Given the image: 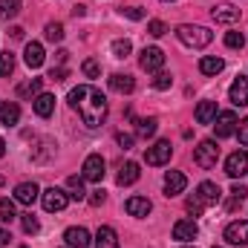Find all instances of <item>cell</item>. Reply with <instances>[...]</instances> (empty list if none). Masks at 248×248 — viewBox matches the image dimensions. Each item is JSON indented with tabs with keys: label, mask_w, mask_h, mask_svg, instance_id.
<instances>
[{
	"label": "cell",
	"mask_w": 248,
	"mask_h": 248,
	"mask_svg": "<svg viewBox=\"0 0 248 248\" xmlns=\"http://www.w3.org/2000/svg\"><path fill=\"white\" fill-rule=\"evenodd\" d=\"M66 101H69V107L81 116V122L87 124L90 130H95V127H101V124L107 122L110 104H107V95H104L98 87H93V84H81V87L69 90Z\"/></svg>",
	"instance_id": "6da1fadb"
},
{
	"label": "cell",
	"mask_w": 248,
	"mask_h": 248,
	"mask_svg": "<svg viewBox=\"0 0 248 248\" xmlns=\"http://www.w3.org/2000/svg\"><path fill=\"white\" fill-rule=\"evenodd\" d=\"M219 199H222V190H219L217 182H199L196 190H193V196L187 199V211H190L193 217H199L208 205H217Z\"/></svg>",
	"instance_id": "7a4b0ae2"
},
{
	"label": "cell",
	"mask_w": 248,
	"mask_h": 248,
	"mask_svg": "<svg viewBox=\"0 0 248 248\" xmlns=\"http://www.w3.org/2000/svg\"><path fill=\"white\" fill-rule=\"evenodd\" d=\"M176 38L190 46V49H205L211 41H214V32L211 29H205V26H193V23H182V26H176Z\"/></svg>",
	"instance_id": "3957f363"
},
{
	"label": "cell",
	"mask_w": 248,
	"mask_h": 248,
	"mask_svg": "<svg viewBox=\"0 0 248 248\" xmlns=\"http://www.w3.org/2000/svg\"><path fill=\"white\" fill-rule=\"evenodd\" d=\"M193 162H196L202 170L217 168V162H219V144H217V139H202V141L193 147Z\"/></svg>",
	"instance_id": "277c9868"
},
{
	"label": "cell",
	"mask_w": 248,
	"mask_h": 248,
	"mask_svg": "<svg viewBox=\"0 0 248 248\" xmlns=\"http://www.w3.org/2000/svg\"><path fill=\"white\" fill-rule=\"evenodd\" d=\"M170 156H173V144H170L168 139H159L153 147H147L144 162H147L150 168H162V165H168V162H170Z\"/></svg>",
	"instance_id": "5b68a950"
},
{
	"label": "cell",
	"mask_w": 248,
	"mask_h": 248,
	"mask_svg": "<svg viewBox=\"0 0 248 248\" xmlns=\"http://www.w3.org/2000/svg\"><path fill=\"white\" fill-rule=\"evenodd\" d=\"M104 168H107L104 156H101V153H90V156L84 159V168H81L84 182H101V179H104V173H107Z\"/></svg>",
	"instance_id": "8992f818"
},
{
	"label": "cell",
	"mask_w": 248,
	"mask_h": 248,
	"mask_svg": "<svg viewBox=\"0 0 248 248\" xmlns=\"http://www.w3.org/2000/svg\"><path fill=\"white\" fill-rule=\"evenodd\" d=\"M41 202H44V211L55 214L69 205V193L63 187H46V190H41Z\"/></svg>",
	"instance_id": "52a82bcc"
},
{
	"label": "cell",
	"mask_w": 248,
	"mask_h": 248,
	"mask_svg": "<svg viewBox=\"0 0 248 248\" xmlns=\"http://www.w3.org/2000/svg\"><path fill=\"white\" fill-rule=\"evenodd\" d=\"M237 113L234 110H225V113H217V119H214V133H217V139H231V136H237Z\"/></svg>",
	"instance_id": "ba28073f"
},
{
	"label": "cell",
	"mask_w": 248,
	"mask_h": 248,
	"mask_svg": "<svg viewBox=\"0 0 248 248\" xmlns=\"http://www.w3.org/2000/svg\"><path fill=\"white\" fill-rule=\"evenodd\" d=\"M225 173L231 179H243L248 173V150H234L228 159H225Z\"/></svg>",
	"instance_id": "9c48e42d"
},
{
	"label": "cell",
	"mask_w": 248,
	"mask_h": 248,
	"mask_svg": "<svg viewBox=\"0 0 248 248\" xmlns=\"http://www.w3.org/2000/svg\"><path fill=\"white\" fill-rule=\"evenodd\" d=\"M139 66L144 72H159L165 66V52L159 46H144L141 49V58H139Z\"/></svg>",
	"instance_id": "30bf717a"
},
{
	"label": "cell",
	"mask_w": 248,
	"mask_h": 248,
	"mask_svg": "<svg viewBox=\"0 0 248 248\" xmlns=\"http://www.w3.org/2000/svg\"><path fill=\"white\" fill-rule=\"evenodd\" d=\"M225 240L231 246H248V219H237L225 225Z\"/></svg>",
	"instance_id": "8fae6325"
},
{
	"label": "cell",
	"mask_w": 248,
	"mask_h": 248,
	"mask_svg": "<svg viewBox=\"0 0 248 248\" xmlns=\"http://www.w3.org/2000/svg\"><path fill=\"white\" fill-rule=\"evenodd\" d=\"M124 211H127L130 217H139V219H144V217L153 211V202H150L147 196H130V199L124 202Z\"/></svg>",
	"instance_id": "7c38bea8"
},
{
	"label": "cell",
	"mask_w": 248,
	"mask_h": 248,
	"mask_svg": "<svg viewBox=\"0 0 248 248\" xmlns=\"http://www.w3.org/2000/svg\"><path fill=\"white\" fill-rule=\"evenodd\" d=\"M63 240H66V246L69 248H90V231L87 228H81V225H72V228H66L63 231Z\"/></svg>",
	"instance_id": "4fadbf2b"
},
{
	"label": "cell",
	"mask_w": 248,
	"mask_h": 248,
	"mask_svg": "<svg viewBox=\"0 0 248 248\" xmlns=\"http://www.w3.org/2000/svg\"><path fill=\"white\" fill-rule=\"evenodd\" d=\"M199 237V225L193 222V219H179L176 225H173V240H179V243H193Z\"/></svg>",
	"instance_id": "5bb4252c"
},
{
	"label": "cell",
	"mask_w": 248,
	"mask_h": 248,
	"mask_svg": "<svg viewBox=\"0 0 248 248\" xmlns=\"http://www.w3.org/2000/svg\"><path fill=\"white\" fill-rule=\"evenodd\" d=\"M44 44H38V41H29L26 44V49H23V63L29 66V69H38V66H44Z\"/></svg>",
	"instance_id": "9a60e30c"
},
{
	"label": "cell",
	"mask_w": 248,
	"mask_h": 248,
	"mask_svg": "<svg viewBox=\"0 0 248 248\" xmlns=\"http://www.w3.org/2000/svg\"><path fill=\"white\" fill-rule=\"evenodd\" d=\"M107 84H110V90H113V93H119V95H130V93L136 90V78H133V75H124V72L110 75V78H107Z\"/></svg>",
	"instance_id": "2e32d148"
},
{
	"label": "cell",
	"mask_w": 248,
	"mask_h": 248,
	"mask_svg": "<svg viewBox=\"0 0 248 248\" xmlns=\"http://www.w3.org/2000/svg\"><path fill=\"white\" fill-rule=\"evenodd\" d=\"M228 98H231L237 107H248V75H240V78L231 84Z\"/></svg>",
	"instance_id": "e0dca14e"
},
{
	"label": "cell",
	"mask_w": 248,
	"mask_h": 248,
	"mask_svg": "<svg viewBox=\"0 0 248 248\" xmlns=\"http://www.w3.org/2000/svg\"><path fill=\"white\" fill-rule=\"evenodd\" d=\"M185 187H187V176L185 173H179V170H168V176H165V196H179Z\"/></svg>",
	"instance_id": "ac0fdd59"
},
{
	"label": "cell",
	"mask_w": 248,
	"mask_h": 248,
	"mask_svg": "<svg viewBox=\"0 0 248 248\" xmlns=\"http://www.w3.org/2000/svg\"><path fill=\"white\" fill-rule=\"evenodd\" d=\"M32 107H35V116L49 119V116L55 113V95H52V93H41V95L32 98Z\"/></svg>",
	"instance_id": "d6986e66"
},
{
	"label": "cell",
	"mask_w": 248,
	"mask_h": 248,
	"mask_svg": "<svg viewBox=\"0 0 248 248\" xmlns=\"http://www.w3.org/2000/svg\"><path fill=\"white\" fill-rule=\"evenodd\" d=\"M38 196H41V187L35 182H20L15 187V202H20V205H35Z\"/></svg>",
	"instance_id": "ffe728a7"
},
{
	"label": "cell",
	"mask_w": 248,
	"mask_h": 248,
	"mask_svg": "<svg viewBox=\"0 0 248 248\" xmlns=\"http://www.w3.org/2000/svg\"><path fill=\"white\" fill-rule=\"evenodd\" d=\"M211 17L217 20V23H225V26H231V23H237L240 20V9H234V6H217V9H211Z\"/></svg>",
	"instance_id": "44dd1931"
},
{
	"label": "cell",
	"mask_w": 248,
	"mask_h": 248,
	"mask_svg": "<svg viewBox=\"0 0 248 248\" xmlns=\"http://www.w3.org/2000/svg\"><path fill=\"white\" fill-rule=\"evenodd\" d=\"M95 248H122L119 246V234L110 225H101L95 231Z\"/></svg>",
	"instance_id": "7402d4cb"
},
{
	"label": "cell",
	"mask_w": 248,
	"mask_h": 248,
	"mask_svg": "<svg viewBox=\"0 0 248 248\" xmlns=\"http://www.w3.org/2000/svg\"><path fill=\"white\" fill-rule=\"evenodd\" d=\"M17 122H20V107L15 101H3L0 104V124L3 127H15Z\"/></svg>",
	"instance_id": "603a6c76"
},
{
	"label": "cell",
	"mask_w": 248,
	"mask_h": 248,
	"mask_svg": "<svg viewBox=\"0 0 248 248\" xmlns=\"http://www.w3.org/2000/svg\"><path fill=\"white\" fill-rule=\"evenodd\" d=\"M139 176H141V170H139V165L136 162H127V165H122V170H119V185L127 187V185H136L139 182Z\"/></svg>",
	"instance_id": "cb8c5ba5"
},
{
	"label": "cell",
	"mask_w": 248,
	"mask_h": 248,
	"mask_svg": "<svg viewBox=\"0 0 248 248\" xmlns=\"http://www.w3.org/2000/svg\"><path fill=\"white\" fill-rule=\"evenodd\" d=\"M41 93H44V81H41V78H29V81L17 84V95H20V98H35V95H41Z\"/></svg>",
	"instance_id": "d4e9b609"
},
{
	"label": "cell",
	"mask_w": 248,
	"mask_h": 248,
	"mask_svg": "<svg viewBox=\"0 0 248 248\" xmlns=\"http://www.w3.org/2000/svg\"><path fill=\"white\" fill-rule=\"evenodd\" d=\"M222 69H225V61L217 58V55H205V58L199 61V72H202V75H219Z\"/></svg>",
	"instance_id": "484cf974"
},
{
	"label": "cell",
	"mask_w": 248,
	"mask_h": 248,
	"mask_svg": "<svg viewBox=\"0 0 248 248\" xmlns=\"http://www.w3.org/2000/svg\"><path fill=\"white\" fill-rule=\"evenodd\" d=\"M217 119V101H199L196 107V124H211Z\"/></svg>",
	"instance_id": "4316f807"
},
{
	"label": "cell",
	"mask_w": 248,
	"mask_h": 248,
	"mask_svg": "<svg viewBox=\"0 0 248 248\" xmlns=\"http://www.w3.org/2000/svg\"><path fill=\"white\" fill-rule=\"evenodd\" d=\"M66 193H69V199H87V190H84V176H69L66 179Z\"/></svg>",
	"instance_id": "83f0119b"
},
{
	"label": "cell",
	"mask_w": 248,
	"mask_h": 248,
	"mask_svg": "<svg viewBox=\"0 0 248 248\" xmlns=\"http://www.w3.org/2000/svg\"><path fill=\"white\" fill-rule=\"evenodd\" d=\"M23 9V0H0V20H12L17 17Z\"/></svg>",
	"instance_id": "f1b7e54d"
},
{
	"label": "cell",
	"mask_w": 248,
	"mask_h": 248,
	"mask_svg": "<svg viewBox=\"0 0 248 248\" xmlns=\"http://www.w3.org/2000/svg\"><path fill=\"white\" fill-rule=\"evenodd\" d=\"M156 127L159 122L150 116V119H139L136 122V136H141V139H150V136H156Z\"/></svg>",
	"instance_id": "f546056e"
},
{
	"label": "cell",
	"mask_w": 248,
	"mask_h": 248,
	"mask_svg": "<svg viewBox=\"0 0 248 248\" xmlns=\"http://www.w3.org/2000/svg\"><path fill=\"white\" fill-rule=\"evenodd\" d=\"M44 35H46V41H49V44H61V41H63V23H58V20L46 23Z\"/></svg>",
	"instance_id": "4dcf8cb0"
},
{
	"label": "cell",
	"mask_w": 248,
	"mask_h": 248,
	"mask_svg": "<svg viewBox=\"0 0 248 248\" xmlns=\"http://www.w3.org/2000/svg\"><path fill=\"white\" fill-rule=\"evenodd\" d=\"M110 52H113L116 58H127V55L133 52V44H130L127 38H119V41H113V44H110Z\"/></svg>",
	"instance_id": "1f68e13d"
},
{
	"label": "cell",
	"mask_w": 248,
	"mask_h": 248,
	"mask_svg": "<svg viewBox=\"0 0 248 248\" xmlns=\"http://www.w3.org/2000/svg\"><path fill=\"white\" fill-rule=\"evenodd\" d=\"M15 72V55L12 52H0V78H9Z\"/></svg>",
	"instance_id": "d6a6232c"
},
{
	"label": "cell",
	"mask_w": 248,
	"mask_h": 248,
	"mask_svg": "<svg viewBox=\"0 0 248 248\" xmlns=\"http://www.w3.org/2000/svg\"><path fill=\"white\" fill-rule=\"evenodd\" d=\"M0 219H3V222L17 219V214H15V202H12V199H0Z\"/></svg>",
	"instance_id": "836d02e7"
},
{
	"label": "cell",
	"mask_w": 248,
	"mask_h": 248,
	"mask_svg": "<svg viewBox=\"0 0 248 248\" xmlns=\"http://www.w3.org/2000/svg\"><path fill=\"white\" fill-rule=\"evenodd\" d=\"M81 72H84L87 78H98V75H101V63L95 61V58H87V61L81 63Z\"/></svg>",
	"instance_id": "e575fe53"
},
{
	"label": "cell",
	"mask_w": 248,
	"mask_h": 248,
	"mask_svg": "<svg viewBox=\"0 0 248 248\" xmlns=\"http://www.w3.org/2000/svg\"><path fill=\"white\" fill-rule=\"evenodd\" d=\"M225 46L228 49H243L246 46V35L243 32H228L225 35Z\"/></svg>",
	"instance_id": "d590c367"
},
{
	"label": "cell",
	"mask_w": 248,
	"mask_h": 248,
	"mask_svg": "<svg viewBox=\"0 0 248 248\" xmlns=\"http://www.w3.org/2000/svg\"><path fill=\"white\" fill-rule=\"evenodd\" d=\"M20 225H23L26 234H38V231H41V222H38L32 214H23V217H20Z\"/></svg>",
	"instance_id": "8d00e7d4"
},
{
	"label": "cell",
	"mask_w": 248,
	"mask_h": 248,
	"mask_svg": "<svg viewBox=\"0 0 248 248\" xmlns=\"http://www.w3.org/2000/svg\"><path fill=\"white\" fill-rule=\"evenodd\" d=\"M170 84H173V75L156 72V78H153V87H156V90H170Z\"/></svg>",
	"instance_id": "74e56055"
},
{
	"label": "cell",
	"mask_w": 248,
	"mask_h": 248,
	"mask_svg": "<svg viewBox=\"0 0 248 248\" xmlns=\"http://www.w3.org/2000/svg\"><path fill=\"white\" fill-rule=\"evenodd\" d=\"M147 32H150L153 38H162V35L168 32V26H165V20H150V23H147Z\"/></svg>",
	"instance_id": "f35d334b"
},
{
	"label": "cell",
	"mask_w": 248,
	"mask_h": 248,
	"mask_svg": "<svg viewBox=\"0 0 248 248\" xmlns=\"http://www.w3.org/2000/svg\"><path fill=\"white\" fill-rule=\"evenodd\" d=\"M124 17H130V20H141L144 17V9H139V6H127V9H122Z\"/></svg>",
	"instance_id": "ab89813d"
},
{
	"label": "cell",
	"mask_w": 248,
	"mask_h": 248,
	"mask_svg": "<svg viewBox=\"0 0 248 248\" xmlns=\"http://www.w3.org/2000/svg\"><path fill=\"white\" fill-rule=\"evenodd\" d=\"M87 199H90V205H93V208H98V205H104V199H107V193H104V190L98 187V190H93V193H90Z\"/></svg>",
	"instance_id": "60d3db41"
},
{
	"label": "cell",
	"mask_w": 248,
	"mask_h": 248,
	"mask_svg": "<svg viewBox=\"0 0 248 248\" xmlns=\"http://www.w3.org/2000/svg\"><path fill=\"white\" fill-rule=\"evenodd\" d=\"M237 136H240V144L248 147V119H243V122L237 124Z\"/></svg>",
	"instance_id": "b9f144b4"
},
{
	"label": "cell",
	"mask_w": 248,
	"mask_h": 248,
	"mask_svg": "<svg viewBox=\"0 0 248 248\" xmlns=\"http://www.w3.org/2000/svg\"><path fill=\"white\" fill-rule=\"evenodd\" d=\"M49 78H52V81H63V78H69V69H66V66H58V69L49 72Z\"/></svg>",
	"instance_id": "7bdbcfd3"
},
{
	"label": "cell",
	"mask_w": 248,
	"mask_h": 248,
	"mask_svg": "<svg viewBox=\"0 0 248 248\" xmlns=\"http://www.w3.org/2000/svg\"><path fill=\"white\" fill-rule=\"evenodd\" d=\"M116 141L122 144L124 150H130V144H133V136H127V133H119V136H116Z\"/></svg>",
	"instance_id": "ee69618b"
},
{
	"label": "cell",
	"mask_w": 248,
	"mask_h": 248,
	"mask_svg": "<svg viewBox=\"0 0 248 248\" xmlns=\"http://www.w3.org/2000/svg\"><path fill=\"white\" fill-rule=\"evenodd\" d=\"M231 196L243 202V199H246V196H248V190H246V187H243V185H234V187H231Z\"/></svg>",
	"instance_id": "f6af8a7d"
},
{
	"label": "cell",
	"mask_w": 248,
	"mask_h": 248,
	"mask_svg": "<svg viewBox=\"0 0 248 248\" xmlns=\"http://www.w3.org/2000/svg\"><path fill=\"white\" fill-rule=\"evenodd\" d=\"M9 243H12L9 231H6V228H0V248H3V246H9Z\"/></svg>",
	"instance_id": "bcb514c9"
},
{
	"label": "cell",
	"mask_w": 248,
	"mask_h": 248,
	"mask_svg": "<svg viewBox=\"0 0 248 248\" xmlns=\"http://www.w3.org/2000/svg\"><path fill=\"white\" fill-rule=\"evenodd\" d=\"M72 15H75V17H84V15H87V6H81V3L72 6Z\"/></svg>",
	"instance_id": "7dc6e473"
},
{
	"label": "cell",
	"mask_w": 248,
	"mask_h": 248,
	"mask_svg": "<svg viewBox=\"0 0 248 248\" xmlns=\"http://www.w3.org/2000/svg\"><path fill=\"white\" fill-rule=\"evenodd\" d=\"M9 32H12V38H23V29H20V26H12Z\"/></svg>",
	"instance_id": "c3c4849f"
},
{
	"label": "cell",
	"mask_w": 248,
	"mask_h": 248,
	"mask_svg": "<svg viewBox=\"0 0 248 248\" xmlns=\"http://www.w3.org/2000/svg\"><path fill=\"white\" fill-rule=\"evenodd\" d=\"M3 153H6V141L0 139V156H3Z\"/></svg>",
	"instance_id": "681fc988"
},
{
	"label": "cell",
	"mask_w": 248,
	"mask_h": 248,
	"mask_svg": "<svg viewBox=\"0 0 248 248\" xmlns=\"http://www.w3.org/2000/svg\"><path fill=\"white\" fill-rule=\"evenodd\" d=\"M162 3H173V0H162Z\"/></svg>",
	"instance_id": "f907efd6"
},
{
	"label": "cell",
	"mask_w": 248,
	"mask_h": 248,
	"mask_svg": "<svg viewBox=\"0 0 248 248\" xmlns=\"http://www.w3.org/2000/svg\"><path fill=\"white\" fill-rule=\"evenodd\" d=\"M3 182H6V179H3V176H0V185H3Z\"/></svg>",
	"instance_id": "816d5d0a"
},
{
	"label": "cell",
	"mask_w": 248,
	"mask_h": 248,
	"mask_svg": "<svg viewBox=\"0 0 248 248\" xmlns=\"http://www.w3.org/2000/svg\"><path fill=\"white\" fill-rule=\"evenodd\" d=\"M187 248H196V246H187Z\"/></svg>",
	"instance_id": "f5cc1de1"
},
{
	"label": "cell",
	"mask_w": 248,
	"mask_h": 248,
	"mask_svg": "<svg viewBox=\"0 0 248 248\" xmlns=\"http://www.w3.org/2000/svg\"><path fill=\"white\" fill-rule=\"evenodd\" d=\"M214 248H219V246H214Z\"/></svg>",
	"instance_id": "db71d44e"
}]
</instances>
